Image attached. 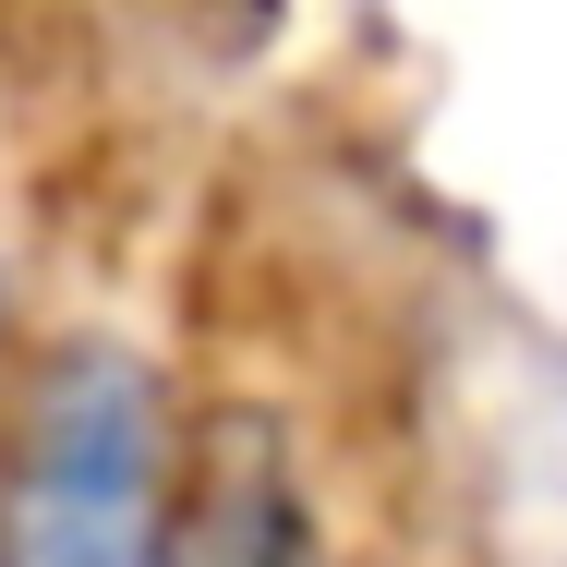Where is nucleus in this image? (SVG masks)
I'll return each mask as SVG.
<instances>
[{
    "label": "nucleus",
    "mask_w": 567,
    "mask_h": 567,
    "mask_svg": "<svg viewBox=\"0 0 567 567\" xmlns=\"http://www.w3.org/2000/svg\"><path fill=\"white\" fill-rule=\"evenodd\" d=\"M169 423L133 350H61L0 435V567H157Z\"/></svg>",
    "instance_id": "1"
},
{
    "label": "nucleus",
    "mask_w": 567,
    "mask_h": 567,
    "mask_svg": "<svg viewBox=\"0 0 567 567\" xmlns=\"http://www.w3.org/2000/svg\"><path fill=\"white\" fill-rule=\"evenodd\" d=\"M157 567H315V519H302V483H290L278 423L218 411V423L182 447Z\"/></svg>",
    "instance_id": "2"
}]
</instances>
